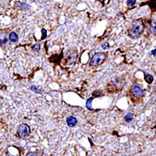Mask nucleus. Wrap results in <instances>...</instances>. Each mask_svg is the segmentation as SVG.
I'll use <instances>...</instances> for the list:
<instances>
[{"label": "nucleus", "mask_w": 156, "mask_h": 156, "mask_svg": "<svg viewBox=\"0 0 156 156\" xmlns=\"http://www.w3.org/2000/svg\"><path fill=\"white\" fill-rule=\"evenodd\" d=\"M143 30H144V23L142 21L137 20L135 21L131 25L128 33H129V35L132 38H137V37H139L142 34Z\"/></svg>", "instance_id": "nucleus-1"}, {"label": "nucleus", "mask_w": 156, "mask_h": 156, "mask_svg": "<svg viewBox=\"0 0 156 156\" xmlns=\"http://www.w3.org/2000/svg\"><path fill=\"white\" fill-rule=\"evenodd\" d=\"M125 85V80L123 78H116V79L110 81L107 85V90L109 92H117L123 88Z\"/></svg>", "instance_id": "nucleus-2"}, {"label": "nucleus", "mask_w": 156, "mask_h": 156, "mask_svg": "<svg viewBox=\"0 0 156 156\" xmlns=\"http://www.w3.org/2000/svg\"><path fill=\"white\" fill-rule=\"evenodd\" d=\"M106 59V55L105 53H103V52H98V53H95L92 56L91 59H90V64L93 67H97L100 66L104 62V60Z\"/></svg>", "instance_id": "nucleus-3"}, {"label": "nucleus", "mask_w": 156, "mask_h": 156, "mask_svg": "<svg viewBox=\"0 0 156 156\" xmlns=\"http://www.w3.org/2000/svg\"><path fill=\"white\" fill-rule=\"evenodd\" d=\"M131 95L135 98H141L145 93V90H143L141 86L137 83H133V86H131V90H130Z\"/></svg>", "instance_id": "nucleus-4"}, {"label": "nucleus", "mask_w": 156, "mask_h": 156, "mask_svg": "<svg viewBox=\"0 0 156 156\" xmlns=\"http://www.w3.org/2000/svg\"><path fill=\"white\" fill-rule=\"evenodd\" d=\"M30 133V127L27 124H21L20 126L17 128V136L19 138H25L29 136Z\"/></svg>", "instance_id": "nucleus-5"}, {"label": "nucleus", "mask_w": 156, "mask_h": 156, "mask_svg": "<svg viewBox=\"0 0 156 156\" xmlns=\"http://www.w3.org/2000/svg\"><path fill=\"white\" fill-rule=\"evenodd\" d=\"M77 59V52L75 50H71L67 53L66 59H65V65H73V63H75V61Z\"/></svg>", "instance_id": "nucleus-6"}, {"label": "nucleus", "mask_w": 156, "mask_h": 156, "mask_svg": "<svg viewBox=\"0 0 156 156\" xmlns=\"http://www.w3.org/2000/svg\"><path fill=\"white\" fill-rule=\"evenodd\" d=\"M149 30L152 35H156V17L150 21L149 26Z\"/></svg>", "instance_id": "nucleus-7"}, {"label": "nucleus", "mask_w": 156, "mask_h": 156, "mask_svg": "<svg viewBox=\"0 0 156 156\" xmlns=\"http://www.w3.org/2000/svg\"><path fill=\"white\" fill-rule=\"evenodd\" d=\"M67 124L69 127H74L77 124V120L73 116H70L69 118H67Z\"/></svg>", "instance_id": "nucleus-8"}, {"label": "nucleus", "mask_w": 156, "mask_h": 156, "mask_svg": "<svg viewBox=\"0 0 156 156\" xmlns=\"http://www.w3.org/2000/svg\"><path fill=\"white\" fill-rule=\"evenodd\" d=\"M9 40L10 41H12V42H17L18 40H19V37H18V35L15 32H10V36H9Z\"/></svg>", "instance_id": "nucleus-9"}, {"label": "nucleus", "mask_w": 156, "mask_h": 156, "mask_svg": "<svg viewBox=\"0 0 156 156\" xmlns=\"http://www.w3.org/2000/svg\"><path fill=\"white\" fill-rule=\"evenodd\" d=\"M145 80L148 84H151L153 82V76L151 74H149V73H145Z\"/></svg>", "instance_id": "nucleus-10"}, {"label": "nucleus", "mask_w": 156, "mask_h": 156, "mask_svg": "<svg viewBox=\"0 0 156 156\" xmlns=\"http://www.w3.org/2000/svg\"><path fill=\"white\" fill-rule=\"evenodd\" d=\"M133 116L132 113L126 114V115H125V118H124V120H125L126 122H131V121L133 120Z\"/></svg>", "instance_id": "nucleus-11"}, {"label": "nucleus", "mask_w": 156, "mask_h": 156, "mask_svg": "<svg viewBox=\"0 0 156 156\" xmlns=\"http://www.w3.org/2000/svg\"><path fill=\"white\" fill-rule=\"evenodd\" d=\"M149 5L151 10H156V0H150L149 2Z\"/></svg>", "instance_id": "nucleus-12"}, {"label": "nucleus", "mask_w": 156, "mask_h": 156, "mask_svg": "<svg viewBox=\"0 0 156 156\" xmlns=\"http://www.w3.org/2000/svg\"><path fill=\"white\" fill-rule=\"evenodd\" d=\"M136 4V0H128V1H127V6L129 8L135 7Z\"/></svg>", "instance_id": "nucleus-13"}, {"label": "nucleus", "mask_w": 156, "mask_h": 156, "mask_svg": "<svg viewBox=\"0 0 156 156\" xmlns=\"http://www.w3.org/2000/svg\"><path fill=\"white\" fill-rule=\"evenodd\" d=\"M40 49V43H36V44H34L33 47H32V50H33L34 52H39Z\"/></svg>", "instance_id": "nucleus-14"}, {"label": "nucleus", "mask_w": 156, "mask_h": 156, "mask_svg": "<svg viewBox=\"0 0 156 156\" xmlns=\"http://www.w3.org/2000/svg\"><path fill=\"white\" fill-rule=\"evenodd\" d=\"M92 98H90V99H88L87 101H86V107H87V109L91 110L92 109V105H91V103H92Z\"/></svg>", "instance_id": "nucleus-15"}, {"label": "nucleus", "mask_w": 156, "mask_h": 156, "mask_svg": "<svg viewBox=\"0 0 156 156\" xmlns=\"http://www.w3.org/2000/svg\"><path fill=\"white\" fill-rule=\"evenodd\" d=\"M42 155V153L40 152V151H36V152H29L27 153V156H41Z\"/></svg>", "instance_id": "nucleus-16"}, {"label": "nucleus", "mask_w": 156, "mask_h": 156, "mask_svg": "<svg viewBox=\"0 0 156 156\" xmlns=\"http://www.w3.org/2000/svg\"><path fill=\"white\" fill-rule=\"evenodd\" d=\"M8 42V39L7 38H3V39H0V46H4L6 43Z\"/></svg>", "instance_id": "nucleus-17"}, {"label": "nucleus", "mask_w": 156, "mask_h": 156, "mask_svg": "<svg viewBox=\"0 0 156 156\" xmlns=\"http://www.w3.org/2000/svg\"><path fill=\"white\" fill-rule=\"evenodd\" d=\"M30 90H34V91H36V92H39V93H41V92H42L41 90H40L39 88H37V87H36L35 86H30Z\"/></svg>", "instance_id": "nucleus-18"}, {"label": "nucleus", "mask_w": 156, "mask_h": 156, "mask_svg": "<svg viewBox=\"0 0 156 156\" xmlns=\"http://www.w3.org/2000/svg\"><path fill=\"white\" fill-rule=\"evenodd\" d=\"M41 33H42V36H41V40H43V39L46 37V30H45V29H41Z\"/></svg>", "instance_id": "nucleus-19"}, {"label": "nucleus", "mask_w": 156, "mask_h": 156, "mask_svg": "<svg viewBox=\"0 0 156 156\" xmlns=\"http://www.w3.org/2000/svg\"><path fill=\"white\" fill-rule=\"evenodd\" d=\"M102 47H103V49H108V47H109V45H108V43H103V44H102Z\"/></svg>", "instance_id": "nucleus-20"}, {"label": "nucleus", "mask_w": 156, "mask_h": 156, "mask_svg": "<svg viewBox=\"0 0 156 156\" xmlns=\"http://www.w3.org/2000/svg\"><path fill=\"white\" fill-rule=\"evenodd\" d=\"M151 54H152L154 57H156V48H155V49H153L152 51H151Z\"/></svg>", "instance_id": "nucleus-21"}, {"label": "nucleus", "mask_w": 156, "mask_h": 156, "mask_svg": "<svg viewBox=\"0 0 156 156\" xmlns=\"http://www.w3.org/2000/svg\"><path fill=\"white\" fill-rule=\"evenodd\" d=\"M7 156H15V155H11L10 153H7ZM16 156H20V154H18V155H16Z\"/></svg>", "instance_id": "nucleus-22"}]
</instances>
